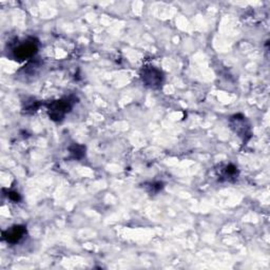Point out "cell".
<instances>
[{"instance_id": "277c9868", "label": "cell", "mask_w": 270, "mask_h": 270, "mask_svg": "<svg viewBox=\"0 0 270 270\" xmlns=\"http://www.w3.org/2000/svg\"><path fill=\"white\" fill-rule=\"evenodd\" d=\"M26 234V227L24 226H14L12 228L4 232V239L11 244L18 243L24 235Z\"/></svg>"}, {"instance_id": "3957f363", "label": "cell", "mask_w": 270, "mask_h": 270, "mask_svg": "<svg viewBox=\"0 0 270 270\" xmlns=\"http://www.w3.org/2000/svg\"><path fill=\"white\" fill-rule=\"evenodd\" d=\"M36 52H37V46L35 42H32V41L25 42V44L15 48L13 51L15 58L19 60H25L26 58L33 56Z\"/></svg>"}, {"instance_id": "7a4b0ae2", "label": "cell", "mask_w": 270, "mask_h": 270, "mask_svg": "<svg viewBox=\"0 0 270 270\" xmlns=\"http://www.w3.org/2000/svg\"><path fill=\"white\" fill-rule=\"evenodd\" d=\"M142 79L146 83V85L150 88L157 89L159 88L161 83H163V73H161L159 70H157L154 67H150L146 68L143 70L142 73Z\"/></svg>"}, {"instance_id": "5b68a950", "label": "cell", "mask_w": 270, "mask_h": 270, "mask_svg": "<svg viewBox=\"0 0 270 270\" xmlns=\"http://www.w3.org/2000/svg\"><path fill=\"white\" fill-rule=\"evenodd\" d=\"M9 198L11 199V200H12V201H14V202H18L19 200H20V196H19V193L18 192H10V194H9Z\"/></svg>"}, {"instance_id": "6da1fadb", "label": "cell", "mask_w": 270, "mask_h": 270, "mask_svg": "<svg viewBox=\"0 0 270 270\" xmlns=\"http://www.w3.org/2000/svg\"><path fill=\"white\" fill-rule=\"evenodd\" d=\"M72 108V104L69 99L67 100H60L57 102H54L49 106V112L50 117L53 121H61L63 116L68 112H70Z\"/></svg>"}]
</instances>
